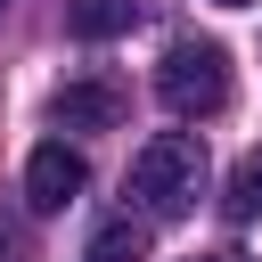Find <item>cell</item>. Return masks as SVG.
Here are the masks:
<instances>
[{"label":"cell","mask_w":262,"mask_h":262,"mask_svg":"<svg viewBox=\"0 0 262 262\" xmlns=\"http://www.w3.org/2000/svg\"><path fill=\"white\" fill-rule=\"evenodd\" d=\"M131 196H139L156 221L196 213V196H205V139H196V131H156V139L131 156Z\"/></svg>","instance_id":"1"},{"label":"cell","mask_w":262,"mask_h":262,"mask_svg":"<svg viewBox=\"0 0 262 262\" xmlns=\"http://www.w3.org/2000/svg\"><path fill=\"white\" fill-rule=\"evenodd\" d=\"M156 98L172 115H221L229 106V57L221 41H172L156 66Z\"/></svg>","instance_id":"2"},{"label":"cell","mask_w":262,"mask_h":262,"mask_svg":"<svg viewBox=\"0 0 262 262\" xmlns=\"http://www.w3.org/2000/svg\"><path fill=\"white\" fill-rule=\"evenodd\" d=\"M82 180H90V164H82L66 139H41V147L25 156V205H33V213H66V205L82 196Z\"/></svg>","instance_id":"3"},{"label":"cell","mask_w":262,"mask_h":262,"mask_svg":"<svg viewBox=\"0 0 262 262\" xmlns=\"http://www.w3.org/2000/svg\"><path fill=\"white\" fill-rule=\"evenodd\" d=\"M123 115H131V98H123L115 82H66V90H57V123H66V131H115Z\"/></svg>","instance_id":"4"},{"label":"cell","mask_w":262,"mask_h":262,"mask_svg":"<svg viewBox=\"0 0 262 262\" xmlns=\"http://www.w3.org/2000/svg\"><path fill=\"white\" fill-rule=\"evenodd\" d=\"M139 8H147V0H74V8H66V25H74L82 41H115V33H131V25H139Z\"/></svg>","instance_id":"5"},{"label":"cell","mask_w":262,"mask_h":262,"mask_svg":"<svg viewBox=\"0 0 262 262\" xmlns=\"http://www.w3.org/2000/svg\"><path fill=\"white\" fill-rule=\"evenodd\" d=\"M82 262H147V229H139L131 213H115V221L90 229V254H82Z\"/></svg>","instance_id":"6"},{"label":"cell","mask_w":262,"mask_h":262,"mask_svg":"<svg viewBox=\"0 0 262 262\" xmlns=\"http://www.w3.org/2000/svg\"><path fill=\"white\" fill-rule=\"evenodd\" d=\"M254 213H262V156H246L229 172V221H254Z\"/></svg>","instance_id":"7"},{"label":"cell","mask_w":262,"mask_h":262,"mask_svg":"<svg viewBox=\"0 0 262 262\" xmlns=\"http://www.w3.org/2000/svg\"><path fill=\"white\" fill-rule=\"evenodd\" d=\"M8 246H16V229H8V213H0V262H8Z\"/></svg>","instance_id":"8"},{"label":"cell","mask_w":262,"mask_h":262,"mask_svg":"<svg viewBox=\"0 0 262 262\" xmlns=\"http://www.w3.org/2000/svg\"><path fill=\"white\" fill-rule=\"evenodd\" d=\"M196 262H254V254H196Z\"/></svg>","instance_id":"9"},{"label":"cell","mask_w":262,"mask_h":262,"mask_svg":"<svg viewBox=\"0 0 262 262\" xmlns=\"http://www.w3.org/2000/svg\"><path fill=\"white\" fill-rule=\"evenodd\" d=\"M221 8H246V0H221Z\"/></svg>","instance_id":"10"}]
</instances>
